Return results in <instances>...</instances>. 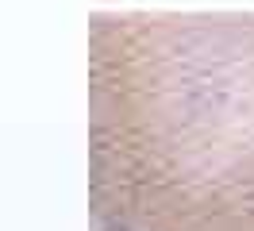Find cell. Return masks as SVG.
Here are the masks:
<instances>
[{"label": "cell", "mask_w": 254, "mask_h": 231, "mask_svg": "<svg viewBox=\"0 0 254 231\" xmlns=\"http://www.w3.org/2000/svg\"><path fill=\"white\" fill-rule=\"evenodd\" d=\"M96 231H254V15H96Z\"/></svg>", "instance_id": "cell-1"}]
</instances>
